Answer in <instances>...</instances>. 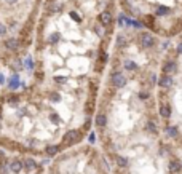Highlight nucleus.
<instances>
[{"label":"nucleus","instance_id":"1","mask_svg":"<svg viewBox=\"0 0 182 174\" xmlns=\"http://www.w3.org/2000/svg\"><path fill=\"white\" fill-rule=\"evenodd\" d=\"M93 126L104 157L126 155L161 139L157 83L166 42L118 15Z\"/></svg>","mask_w":182,"mask_h":174},{"label":"nucleus","instance_id":"3","mask_svg":"<svg viewBox=\"0 0 182 174\" xmlns=\"http://www.w3.org/2000/svg\"><path fill=\"white\" fill-rule=\"evenodd\" d=\"M13 152H8V150L0 147V174H13L15 171H11L10 168V158H11Z\"/></svg>","mask_w":182,"mask_h":174},{"label":"nucleus","instance_id":"2","mask_svg":"<svg viewBox=\"0 0 182 174\" xmlns=\"http://www.w3.org/2000/svg\"><path fill=\"white\" fill-rule=\"evenodd\" d=\"M158 115L165 139L182 152V34L168 40L158 69Z\"/></svg>","mask_w":182,"mask_h":174}]
</instances>
